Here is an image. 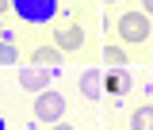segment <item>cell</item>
I'll list each match as a JSON object with an SVG mask.
<instances>
[{
  "instance_id": "1",
  "label": "cell",
  "mask_w": 153,
  "mask_h": 130,
  "mask_svg": "<svg viewBox=\"0 0 153 130\" xmlns=\"http://www.w3.org/2000/svg\"><path fill=\"white\" fill-rule=\"evenodd\" d=\"M115 31H119V38L126 46H142L149 38V16L146 12H123L119 23H115Z\"/></svg>"
},
{
  "instance_id": "2",
  "label": "cell",
  "mask_w": 153,
  "mask_h": 130,
  "mask_svg": "<svg viewBox=\"0 0 153 130\" xmlns=\"http://www.w3.org/2000/svg\"><path fill=\"white\" fill-rule=\"evenodd\" d=\"M61 115H65V96L57 92V88H46V92L35 96V119L38 123L54 126V123H61Z\"/></svg>"
},
{
  "instance_id": "3",
  "label": "cell",
  "mask_w": 153,
  "mask_h": 130,
  "mask_svg": "<svg viewBox=\"0 0 153 130\" xmlns=\"http://www.w3.org/2000/svg\"><path fill=\"white\" fill-rule=\"evenodd\" d=\"M12 8L23 23H46L57 16V0H12Z\"/></svg>"
},
{
  "instance_id": "4",
  "label": "cell",
  "mask_w": 153,
  "mask_h": 130,
  "mask_svg": "<svg viewBox=\"0 0 153 130\" xmlns=\"http://www.w3.org/2000/svg\"><path fill=\"white\" fill-rule=\"evenodd\" d=\"M16 80L27 92H46V88H50V77H46V69H38V65H23Z\"/></svg>"
},
{
  "instance_id": "5",
  "label": "cell",
  "mask_w": 153,
  "mask_h": 130,
  "mask_svg": "<svg viewBox=\"0 0 153 130\" xmlns=\"http://www.w3.org/2000/svg\"><path fill=\"white\" fill-rule=\"evenodd\" d=\"M80 96L84 100H100L103 96V73L100 69H84L80 73Z\"/></svg>"
},
{
  "instance_id": "6",
  "label": "cell",
  "mask_w": 153,
  "mask_h": 130,
  "mask_svg": "<svg viewBox=\"0 0 153 130\" xmlns=\"http://www.w3.org/2000/svg\"><path fill=\"white\" fill-rule=\"evenodd\" d=\"M54 46L61 54H65V50H80V46H84V31H80V27H61L57 38H54Z\"/></svg>"
},
{
  "instance_id": "7",
  "label": "cell",
  "mask_w": 153,
  "mask_h": 130,
  "mask_svg": "<svg viewBox=\"0 0 153 130\" xmlns=\"http://www.w3.org/2000/svg\"><path fill=\"white\" fill-rule=\"evenodd\" d=\"M57 61H61V50L57 46H35L31 50V65H38V69H50Z\"/></svg>"
},
{
  "instance_id": "8",
  "label": "cell",
  "mask_w": 153,
  "mask_h": 130,
  "mask_svg": "<svg viewBox=\"0 0 153 130\" xmlns=\"http://www.w3.org/2000/svg\"><path fill=\"white\" fill-rule=\"evenodd\" d=\"M134 88V77L126 73V69H111V77H107V92H130Z\"/></svg>"
},
{
  "instance_id": "9",
  "label": "cell",
  "mask_w": 153,
  "mask_h": 130,
  "mask_svg": "<svg viewBox=\"0 0 153 130\" xmlns=\"http://www.w3.org/2000/svg\"><path fill=\"white\" fill-rule=\"evenodd\" d=\"M130 130H153V103H146L130 115Z\"/></svg>"
},
{
  "instance_id": "10",
  "label": "cell",
  "mask_w": 153,
  "mask_h": 130,
  "mask_svg": "<svg viewBox=\"0 0 153 130\" xmlns=\"http://www.w3.org/2000/svg\"><path fill=\"white\" fill-rule=\"evenodd\" d=\"M103 61H107V69H126V50L123 46H103Z\"/></svg>"
},
{
  "instance_id": "11",
  "label": "cell",
  "mask_w": 153,
  "mask_h": 130,
  "mask_svg": "<svg viewBox=\"0 0 153 130\" xmlns=\"http://www.w3.org/2000/svg\"><path fill=\"white\" fill-rule=\"evenodd\" d=\"M0 65H19V50H16V42H4V38H0Z\"/></svg>"
},
{
  "instance_id": "12",
  "label": "cell",
  "mask_w": 153,
  "mask_h": 130,
  "mask_svg": "<svg viewBox=\"0 0 153 130\" xmlns=\"http://www.w3.org/2000/svg\"><path fill=\"white\" fill-rule=\"evenodd\" d=\"M142 12H146V16H153V0H142Z\"/></svg>"
},
{
  "instance_id": "13",
  "label": "cell",
  "mask_w": 153,
  "mask_h": 130,
  "mask_svg": "<svg viewBox=\"0 0 153 130\" xmlns=\"http://www.w3.org/2000/svg\"><path fill=\"white\" fill-rule=\"evenodd\" d=\"M50 130H76V126H69V123H54Z\"/></svg>"
},
{
  "instance_id": "14",
  "label": "cell",
  "mask_w": 153,
  "mask_h": 130,
  "mask_svg": "<svg viewBox=\"0 0 153 130\" xmlns=\"http://www.w3.org/2000/svg\"><path fill=\"white\" fill-rule=\"evenodd\" d=\"M8 8H12V0H0V12H8Z\"/></svg>"
},
{
  "instance_id": "15",
  "label": "cell",
  "mask_w": 153,
  "mask_h": 130,
  "mask_svg": "<svg viewBox=\"0 0 153 130\" xmlns=\"http://www.w3.org/2000/svg\"><path fill=\"white\" fill-rule=\"evenodd\" d=\"M0 130H4V119H0Z\"/></svg>"
},
{
  "instance_id": "16",
  "label": "cell",
  "mask_w": 153,
  "mask_h": 130,
  "mask_svg": "<svg viewBox=\"0 0 153 130\" xmlns=\"http://www.w3.org/2000/svg\"><path fill=\"white\" fill-rule=\"evenodd\" d=\"M0 35H4V27H0Z\"/></svg>"
},
{
  "instance_id": "17",
  "label": "cell",
  "mask_w": 153,
  "mask_h": 130,
  "mask_svg": "<svg viewBox=\"0 0 153 130\" xmlns=\"http://www.w3.org/2000/svg\"><path fill=\"white\" fill-rule=\"evenodd\" d=\"M107 4H115V0H107Z\"/></svg>"
}]
</instances>
